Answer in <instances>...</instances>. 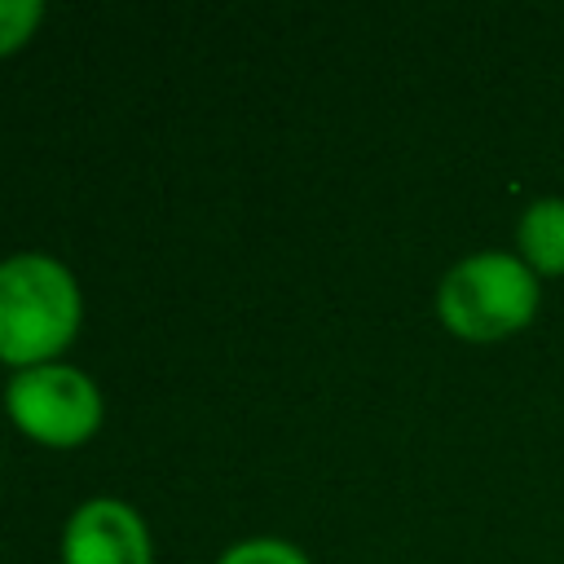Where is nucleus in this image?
I'll return each instance as SVG.
<instances>
[{
    "label": "nucleus",
    "mask_w": 564,
    "mask_h": 564,
    "mask_svg": "<svg viewBox=\"0 0 564 564\" xmlns=\"http://www.w3.org/2000/svg\"><path fill=\"white\" fill-rule=\"evenodd\" d=\"M84 322V295L48 251H13L0 260V366L31 370L62 361Z\"/></svg>",
    "instance_id": "obj_1"
},
{
    "label": "nucleus",
    "mask_w": 564,
    "mask_h": 564,
    "mask_svg": "<svg viewBox=\"0 0 564 564\" xmlns=\"http://www.w3.org/2000/svg\"><path fill=\"white\" fill-rule=\"evenodd\" d=\"M40 22H44V4L40 0H0V57L18 53L22 44H31Z\"/></svg>",
    "instance_id": "obj_6"
},
{
    "label": "nucleus",
    "mask_w": 564,
    "mask_h": 564,
    "mask_svg": "<svg viewBox=\"0 0 564 564\" xmlns=\"http://www.w3.org/2000/svg\"><path fill=\"white\" fill-rule=\"evenodd\" d=\"M62 564H154L145 516L115 498H84L62 524Z\"/></svg>",
    "instance_id": "obj_4"
},
{
    "label": "nucleus",
    "mask_w": 564,
    "mask_h": 564,
    "mask_svg": "<svg viewBox=\"0 0 564 564\" xmlns=\"http://www.w3.org/2000/svg\"><path fill=\"white\" fill-rule=\"evenodd\" d=\"M542 304V278L516 251H471L436 282V317L454 339L498 344L520 335Z\"/></svg>",
    "instance_id": "obj_2"
},
{
    "label": "nucleus",
    "mask_w": 564,
    "mask_h": 564,
    "mask_svg": "<svg viewBox=\"0 0 564 564\" xmlns=\"http://www.w3.org/2000/svg\"><path fill=\"white\" fill-rule=\"evenodd\" d=\"M4 414L26 441L48 449H75L97 436L106 419V401L88 370L70 361H44L9 375Z\"/></svg>",
    "instance_id": "obj_3"
},
{
    "label": "nucleus",
    "mask_w": 564,
    "mask_h": 564,
    "mask_svg": "<svg viewBox=\"0 0 564 564\" xmlns=\"http://www.w3.org/2000/svg\"><path fill=\"white\" fill-rule=\"evenodd\" d=\"M516 256L542 282L564 278V198L560 194H542V198L524 203V212L516 220Z\"/></svg>",
    "instance_id": "obj_5"
},
{
    "label": "nucleus",
    "mask_w": 564,
    "mask_h": 564,
    "mask_svg": "<svg viewBox=\"0 0 564 564\" xmlns=\"http://www.w3.org/2000/svg\"><path fill=\"white\" fill-rule=\"evenodd\" d=\"M216 564H313V560L286 538H242Z\"/></svg>",
    "instance_id": "obj_7"
}]
</instances>
